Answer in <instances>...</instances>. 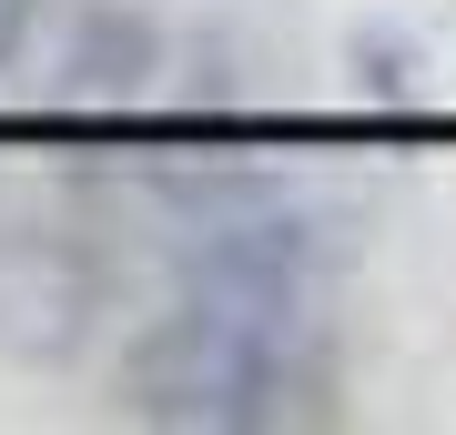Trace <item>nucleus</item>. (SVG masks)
Returning a JSON list of instances; mask_svg holds the SVG:
<instances>
[{
    "instance_id": "obj_1",
    "label": "nucleus",
    "mask_w": 456,
    "mask_h": 435,
    "mask_svg": "<svg viewBox=\"0 0 456 435\" xmlns=\"http://www.w3.org/2000/svg\"><path fill=\"white\" fill-rule=\"evenodd\" d=\"M314 233L244 213L183 254V304L132 344V415L163 425H274L325 385L314 344Z\"/></svg>"
},
{
    "instance_id": "obj_2",
    "label": "nucleus",
    "mask_w": 456,
    "mask_h": 435,
    "mask_svg": "<svg viewBox=\"0 0 456 435\" xmlns=\"http://www.w3.org/2000/svg\"><path fill=\"white\" fill-rule=\"evenodd\" d=\"M102 294H112V274H102V243L51 233V223L0 233V344H11L20 365H61V355H82L92 324H102Z\"/></svg>"
},
{
    "instance_id": "obj_3",
    "label": "nucleus",
    "mask_w": 456,
    "mask_h": 435,
    "mask_svg": "<svg viewBox=\"0 0 456 435\" xmlns=\"http://www.w3.org/2000/svg\"><path fill=\"white\" fill-rule=\"evenodd\" d=\"M152 61H163V41H152V20L122 11V0H92V11L71 20V92L112 101V92H132Z\"/></svg>"
},
{
    "instance_id": "obj_4",
    "label": "nucleus",
    "mask_w": 456,
    "mask_h": 435,
    "mask_svg": "<svg viewBox=\"0 0 456 435\" xmlns=\"http://www.w3.org/2000/svg\"><path fill=\"white\" fill-rule=\"evenodd\" d=\"M31 41H41V0H0V71H11Z\"/></svg>"
}]
</instances>
